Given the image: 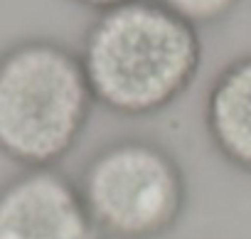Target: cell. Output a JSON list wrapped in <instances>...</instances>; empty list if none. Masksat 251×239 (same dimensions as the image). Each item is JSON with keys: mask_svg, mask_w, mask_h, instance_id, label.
<instances>
[{"mask_svg": "<svg viewBox=\"0 0 251 239\" xmlns=\"http://www.w3.org/2000/svg\"><path fill=\"white\" fill-rule=\"evenodd\" d=\"M0 239H103L76 178L57 168H20L0 185Z\"/></svg>", "mask_w": 251, "mask_h": 239, "instance_id": "cell-4", "label": "cell"}, {"mask_svg": "<svg viewBox=\"0 0 251 239\" xmlns=\"http://www.w3.org/2000/svg\"><path fill=\"white\" fill-rule=\"evenodd\" d=\"M96 108L81 57L54 37L0 50V156L20 168H57Z\"/></svg>", "mask_w": 251, "mask_h": 239, "instance_id": "cell-2", "label": "cell"}, {"mask_svg": "<svg viewBox=\"0 0 251 239\" xmlns=\"http://www.w3.org/2000/svg\"><path fill=\"white\" fill-rule=\"evenodd\" d=\"M204 131L226 165L251 175V52L224 64L209 84Z\"/></svg>", "mask_w": 251, "mask_h": 239, "instance_id": "cell-5", "label": "cell"}, {"mask_svg": "<svg viewBox=\"0 0 251 239\" xmlns=\"http://www.w3.org/2000/svg\"><path fill=\"white\" fill-rule=\"evenodd\" d=\"M69 3H74L79 8H86V10H94V13H103V10H111L116 5L131 3V0H69Z\"/></svg>", "mask_w": 251, "mask_h": 239, "instance_id": "cell-7", "label": "cell"}, {"mask_svg": "<svg viewBox=\"0 0 251 239\" xmlns=\"http://www.w3.org/2000/svg\"><path fill=\"white\" fill-rule=\"evenodd\" d=\"M76 185L103 239H163L190 202L187 175L175 153L143 136L99 146L81 165Z\"/></svg>", "mask_w": 251, "mask_h": 239, "instance_id": "cell-3", "label": "cell"}, {"mask_svg": "<svg viewBox=\"0 0 251 239\" xmlns=\"http://www.w3.org/2000/svg\"><path fill=\"white\" fill-rule=\"evenodd\" d=\"M155 3H160L190 27L202 30L229 20L241 5V0H155Z\"/></svg>", "mask_w": 251, "mask_h": 239, "instance_id": "cell-6", "label": "cell"}, {"mask_svg": "<svg viewBox=\"0 0 251 239\" xmlns=\"http://www.w3.org/2000/svg\"><path fill=\"white\" fill-rule=\"evenodd\" d=\"M79 57L96 106L121 118H151L195 84L202 40L155 0H131L96 13Z\"/></svg>", "mask_w": 251, "mask_h": 239, "instance_id": "cell-1", "label": "cell"}]
</instances>
